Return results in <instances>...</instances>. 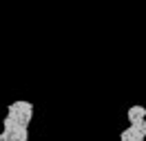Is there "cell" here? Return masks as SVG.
<instances>
[{
    "label": "cell",
    "mask_w": 146,
    "mask_h": 141,
    "mask_svg": "<svg viewBox=\"0 0 146 141\" xmlns=\"http://www.w3.org/2000/svg\"><path fill=\"white\" fill-rule=\"evenodd\" d=\"M7 115H9L11 119L29 126L31 117H33V104L27 101V99H18V101H13V104L7 106Z\"/></svg>",
    "instance_id": "obj_1"
},
{
    "label": "cell",
    "mask_w": 146,
    "mask_h": 141,
    "mask_svg": "<svg viewBox=\"0 0 146 141\" xmlns=\"http://www.w3.org/2000/svg\"><path fill=\"white\" fill-rule=\"evenodd\" d=\"M146 117V108L142 104H135V106H131L126 110V119L128 121H133V119H144Z\"/></svg>",
    "instance_id": "obj_2"
}]
</instances>
